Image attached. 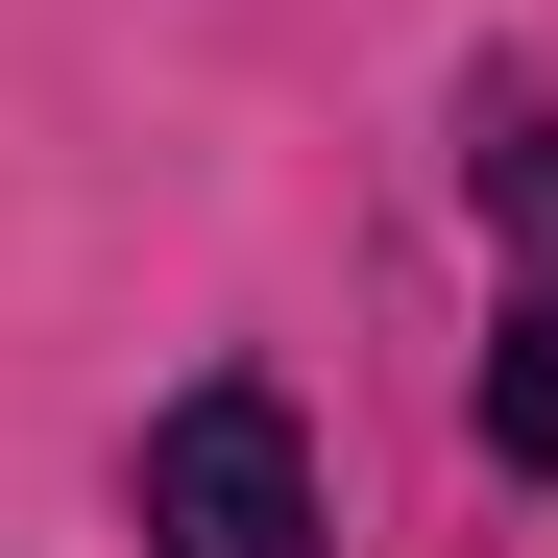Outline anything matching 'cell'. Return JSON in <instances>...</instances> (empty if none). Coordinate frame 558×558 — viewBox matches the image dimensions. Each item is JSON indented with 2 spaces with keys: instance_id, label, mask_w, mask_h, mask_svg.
I'll return each instance as SVG.
<instances>
[{
  "instance_id": "obj_1",
  "label": "cell",
  "mask_w": 558,
  "mask_h": 558,
  "mask_svg": "<svg viewBox=\"0 0 558 558\" xmlns=\"http://www.w3.org/2000/svg\"><path fill=\"white\" fill-rule=\"evenodd\" d=\"M122 534L146 558H340V486H316V413L267 364H195L122 461Z\"/></svg>"
},
{
  "instance_id": "obj_2",
  "label": "cell",
  "mask_w": 558,
  "mask_h": 558,
  "mask_svg": "<svg viewBox=\"0 0 558 558\" xmlns=\"http://www.w3.org/2000/svg\"><path fill=\"white\" fill-rule=\"evenodd\" d=\"M461 195H486V243L558 292V98H534V73H486V98H461Z\"/></svg>"
},
{
  "instance_id": "obj_3",
  "label": "cell",
  "mask_w": 558,
  "mask_h": 558,
  "mask_svg": "<svg viewBox=\"0 0 558 558\" xmlns=\"http://www.w3.org/2000/svg\"><path fill=\"white\" fill-rule=\"evenodd\" d=\"M486 461L558 486V292H534V267H510V316H486Z\"/></svg>"
}]
</instances>
